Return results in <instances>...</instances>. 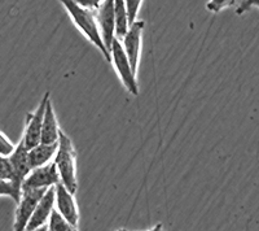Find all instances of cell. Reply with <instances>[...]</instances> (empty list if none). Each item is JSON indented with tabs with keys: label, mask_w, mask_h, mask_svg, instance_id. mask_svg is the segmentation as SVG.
<instances>
[{
	"label": "cell",
	"mask_w": 259,
	"mask_h": 231,
	"mask_svg": "<svg viewBox=\"0 0 259 231\" xmlns=\"http://www.w3.org/2000/svg\"><path fill=\"white\" fill-rule=\"evenodd\" d=\"M0 179L4 181H13V169L11 161L7 156L0 155Z\"/></svg>",
	"instance_id": "obj_17"
},
{
	"label": "cell",
	"mask_w": 259,
	"mask_h": 231,
	"mask_svg": "<svg viewBox=\"0 0 259 231\" xmlns=\"http://www.w3.org/2000/svg\"><path fill=\"white\" fill-rule=\"evenodd\" d=\"M11 165L13 169V181L12 183L15 184L16 188L22 190V183H24L25 178L29 175L32 168L30 165L29 161V149L26 148L24 140L21 139L20 143L16 145V149L11 156H8Z\"/></svg>",
	"instance_id": "obj_10"
},
{
	"label": "cell",
	"mask_w": 259,
	"mask_h": 231,
	"mask_svg": "<svg viewBox=\"0 0 259 231\" xmlns=\"http://www.w3.org/2000/svg\"><path fill=\"white\" fill-rule=\"evenodd\" d=\"M60 131H61V129H60L59 121H57L56 113H55V109H53L52 101L50 99L47 103V107H46L40 143H46V144L59 143Z\"/></svg>",
	"instance_id": "obj_12"
},
{
	"label": "cell",
	"mask_w": 259,
	"mask_h": 231,
	"mask_svg": "<svg viewBox=\"0 0 259 231\" xmlns=\"http://www.w3.org/2000/svg\"><path fill=\"white\" fill-rule=\"evenodd\" d=\"M53 161H55L57 170H59L61 183L70 192H77L78 182L77 166H75V151H74L70 138L62 130L60 131L59 148H57Z\"/></svg>",
	"instance_id": "obj_2"
},
{
	"label": "cell",
	"mask_w": 259,
	"mask_h": 231,
	"mask_svg": "<svg viewBox=\"0 0 259 231\" xmlns=\"http://www.w3.org/2000/svg\"><path fill=\"white\" fill-rule=\"evenodd\" d=\"M48 230L51 231H71L75 230L70 223L68 222V219L65 218L56 208L53 209L51 213L50 219H48Z\"/></svg>",
	"instance_id": "obj_15"
},
{
	"label": "cell",
	"mask_w": 259,
	"mask_h": 231,
	"mask_svg": "<svg viewBox=\"0 0 259 231\" xmlns=\"http://www.w3.org/2000/svg\"><path fill=\"white\" fill-rule=\"evenodd\" d=\"M115 13V36L122 39L130 27V17L127 12L126 0H114Z\"/></svg>",
	"instance_id": "obj_14"
},
{
	"label": "cell",
	"mask_w": 259,
	"mask_h": 231,
	"mask_svg": "<svg viewBox=\"0 0 259 231\" xmlns=\"http://www.w3.org/2000/svg\"><path fill=\"white\" fill-rule=\"evenodd\" d=\"M250 6H254V7H258L259 8V0H246V3H244V6L240 7L239 11H237V13H242L246 8H249Z\"/></svg>",
	"instance_id": "obj_22"
},
{
	"label": "cell",
	"mask_w": 259,
	"mask_h": 231,
	"mask_svg": "<svg viewBox=\"0 0 259 231\" xmlns=\"http://www.w3.org/2000/svg\"><path fill=\"white\" fill-rule=\"evenodd\" d=\"M80 6L85 7V8H90V9H97L100 7V4L103 3L104 0H75Z\"/></svg>",
	"instance_id": "obj_21"
},
{
	"label": "cell",
	"mask_w": 259,
	"mask_h": 231,
	"mask_svg": "<svg viewBox=\"0 0 259 231\" xmlns=\"http://www.w3.org/2000/svg\"><path fill=\"white\" fill-rule=\"evenodd\" d=\"M55 191H56V209L68 219V222L73 226L75 230L79 227V211H78V205L75 199H74V194L64 186L60 182L55 186Z\"/></svg>",
	"instance_id": "obj_8"
},
{
	"label": "cell",
	"mask_w": 259,
	"mask_h": 231,
	"mask_svg": "<svg viewBox=\"0 0 259 231\" xmlns=\"http://www.w3.org/2000/svg\"><path fill=\"white\" fill-rule=\"evenodd\" d=\"M60 2L65 7V9L68 11L69 16L71 17L74 24L77 25L78 29L80 30V33L89 39L92 45L96 46L101 51V54L105 57L106 61H112L110 52L106 50L105 43H104L103 36H101L99 24H97V18L95 17L94 9L85 8V7L80 6L75 0H60Z\"/></svg>",
	"instance_id": "obj_1"
},
{
	"label": "cell",
	"mask_w": 259,
	"mask_h": 231,
	"mask_svg": "<svg viewBox=\"0 0 259 231\" xmlns=\"http://www.w3.org/2000/svg\"><path fill=\"white\" fill-rule=\"evenodd\" d=\"M59 170L55 164V161L48 163L39 168H34L31 172L29 173L26 178H25L24 183H22V188L24 187H29V188H50L52 186H56L60 183Z\"/></svg>",
	"instance_id": "obj_7"
},
{
	"label": "cell",
	"mask_w": 259,
	"mask_h": 231,
	"mask_svg": "<svg viewBox=\"0 0 259 231\" xmlns=\"http://www.w3.org/2000/svg\"><path fill=\"white\" fill-rule=\"evenodd\" d=\"M142 3L143 0H126L127 12H128L130 17V25L133 24L134 21H136V17H138V13L139 11H140Z\"/></svg>",
	"instance_id": "obj_19"
},
{
	"label": "cell",
	"mask_w": 259,
	"mask_h": 231,
	"mask_svg": "<svg viewBox=\"0 0 259 231\" xmlns=\"http://www.w3.org/2000/svg\"><path fill=\"white\" fill-rule=\"evenodd\" d=\"M0 196H9L12 198L16 203H18L21 198V191L16 188L15 184L11 181H4L0 179Z\"/></svg>",
	"instance_id": "obj_16"
},
{
	"label": "cell",
	"mask_w": 259,
	"mask_h": 231,
	"mask_svg": "<svg viewBox=\"0 0 259 231\" xmlns=\"http://www.w3.org/2000/svg\"><path fill=\"white\" fill-rule=\"evenodd\" d=\"M233 4H235V0H210L206 7L211 12H219L222 9L228 8Z\"/></svg>",
	"instance_id": "obj_20"
},
{
	"label": "cell",
	"mask_w": 259,
	"mask_h": 231,
	"mask_svg": "<svg viewBox=\"0 0 259 231\" xmlns=\"http://www.w3.org/2000/svg\"><path fill=\"white\" fill-rule=\"evenodd\" d=\"M16 149V145L6 136V134L0 131V155L2 156H11Z\"/></svg>",
	"instance_id": "obj_18"
},
{
	"label": "cell",
	"mask_w": 259,
	"mask_h": 231,
	"mask_svg": "<svg viewBox=\"0 0 259 231\" xmlns=\"http://www.w3.org/2000/svg\"><path fill=\"white\" fill-rule=\"evenodd\" d=\"M144 21H134L130 25L126 35L119 41L122 42L126 55L128 57L134 71L138 73L139 61L142 56V46H143V30H144Z\"/></svg>",
	"instance_id": "obj_6"
},
{
	"label": "cell",
	"mask_w": 259,
	"mask_h": 231,
	"mask_svg": "<svg viewBox=\"0 0 259 231\" xmlns=\"http://www.w3.org/2000/svg\"><path fill=\"white\" fill-rule=\"evenodd\" d=\"M51 99L50 92H46L45 96L41 98L38 108L34 112L27 113L26 122H25V131L22 140H24L26 148L30 149L40 143L41 139V129H43V120H45L46 107L48 100Z\"/></svg>",
	"instance_id": "obj_5"
},
{
	"label": "cell",
	"mask_w": 259,
	"mask_h": 231,
	"mask_svg": "<svg viewBox=\"0 0 259 231\" xmlns=\"http://www.w3.org/2000/svg\"><path fill=\"white\" fill-rule=\"evenodd\" d=\"M55 200H56V191H55V186H52L46 191L45 195L41 196V199L39 200L35 211H34L29 223H27L26 230H38V228L43 227L48 222L51 213H52V211L55 209V205H56Z\"/></svg>",
	"instance_id": "obj_11"
},
{
	"label": "cell",
	"mask_w": 259,
	"mask_h": 231,
	"mask_svg": "<svg viewBox=\"0 0 259 231\" xmlns=\"http://www.w3.org/2000/svg\"><path fill=\"white\" fill-rule=\"evenodd\" d=\"M96 18L106 50L110 52V47L115 38L114 0H104L97 8Z\"/></svg>",
	"instance_id": "obj_9"
},
{
	"label": "cell",
	"mask_w": 259,
	"mask_h": 231,
	"mask_svg": "<svg viewBox=\"0 0 259 231\" xmlns=\"http://www.w3.org/2000/svg\"><path fill=\"white\" fill-rule=\"evenodd\" d=\"M110 56H112V64L114 66L117 74L121 78L123 86L126 87L127 91L133 95H138L139 94V86L138 81H136V73L134 71L131 62H130L128 57L126 55L122 42L115 36L114 41L110 47Z\"/></svg>",
	"instance_id": "obj_3"
},
{
	"label": "cell",
	"mask_w": 259,
	"mask_h": 231,
	"mask_svg": "<svg viewBox=\"0 0 259 231\" xmlns=\"http://www.w3.org/2000/svg\"><path fill=\"white\" fill-rule=\"evenodd\" d=\"M57 148H59V143L55 144H46V143H39L35 147L29 149V161L31 168H39L51 161L52 157L56 155Z\"/></svg>",
	"instance_id": "obj_13"
},
{
	"label": "cell",
	"mask_w": 259,
	"mask_h": 231,
	"mask_svg": "<svg viewBox=\"0 0 259 231\" xmlns=\"http://www.w3.org/2000/svg\"><path fill=\"white\" fill-rule=\"evenodd\" d=\"M47 190L48 188H29V187H24L21 190V198L17 203L13 230H26L27 223H29L34 211H35L39 200Z\"/></svg>",
	"instance_id": "obj_4"
}]
</instances>
